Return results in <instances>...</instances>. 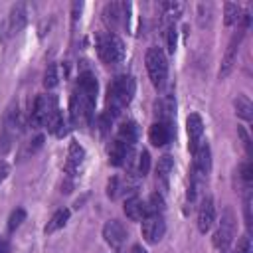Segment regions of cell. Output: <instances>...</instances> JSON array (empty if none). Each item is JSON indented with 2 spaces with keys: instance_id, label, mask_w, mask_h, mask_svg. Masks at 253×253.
Wrapping results in <instances>:
<instances>
[{
  "instance_id": "20",
  "label": "cell",
  "mask_w": 253,
  "mask_h": 253,
  "mask_svg": "<svg viewBox=\"0 0 253 253\" xmlns=\"http://www.w3.org/2000/svg\"><path fill=\"white\" fill-rule=\"evenodd\" d=\"M75 89L81 91V93H85V95H89V97H93V99H97V89H99L97 77H95L91 71L79 73V77H77V87H75Z\"/></svg>"
},
{
  "instance_id": "12",
  "label": "cell",
  "mask_w": 253,
  "mask_h": 253,
  "mask_svg": "<svg viewBox=\"0 0 253 253\" xmlns=\"http://www.w3.org/2000/svg\"><path fill=\"white\" fill-rule=\"evenodd\" d=\"M241 38H243V32H239V34H235V36L231 38V42H229V45H227V49H225L221 67H219V79H223V77H227V75L231 73V69H233L235 61H237V49H239Z\"/></svg>"
},
{
  "instance_id": "21",
  "label": "cell",
  "mask_w": 253,
  "mask_h": 253,
  "mask_svg": "<svg viewBox=\"0 0 253 253\" xmlns=\"http://www.w3.org/2000/svg\"><path fill=\"white\" fill-rule=\"evenodd\" d=\"M138 125L134 123V121H126V123H123L121 126H119V132H117V138L121 140V142H126V144H130V146H134V142L138 140Z\"/></svg>"
},
{
  "instance_id": "15",
  "label": "cell",
  "mask_w": 253,
  "mask_h": 253,
  "mask_svg": "<svg viewBox=\"0 0 253 253\" xmlns=\"http://www.w3.org/2000/svg\"><path fill=\"white\" fill-rule=\"evenodd\" d=\"M172 136H174V126H172V123H162V121H158V123H154V125L150 126V130H148V140H150L154 146H164V144H168V142L172 140Z\"/></svg>"
},
{
  "instance_id": "25",
  "label": "cell",
  "mask_w": 253,
  "mask_h": 253,
  "mask_svg": "<svg viewBox=\"0 0 253 253\" xmlns=\"http://www.w3.org/2000/svg\"><path fill=\"white\" fill-rule=\"evenodd\" d=\"M233 105H235V113L241 119H245V121H251L253 119V105H251V101L245 95H237V99L233 101Z\"/></svg>"
},
{
  "instance_id": "10",
  "label": "cell",
  "mask_w": 253,
  "mask_h": 253,
  "mask_svg": "<svg viewBox=\"0 0 253 253\" xmlns=\"http://www.w3.org/2000/svg\"><path fill=\"white\" fill-rule=\"evenodd\" d=\"M166 223L162 215H146L142 219V237L148 243H158L164 237Z\"/></svg>"
},
{
  "instance_id": "32",
  "label": "cell",
  "mask_w": 253,
  "mask_h": 253,
  "mask_svg": "<svg viewBox=\"0 0 253 253\" xmlns=\"http://www.w3.org/2000/svg\"><path fill=\"white\" fill-rule=\"evenodd\" d=\"M148 170H150V154H148L146 150H142V152H140V156H138L136 172H138V176H146V174H148Z\"/></svg>"
},
{
  "instance_id": "16",
  "label": "cell",
  "mask_w": 253,
  "mask_h": 253,
  "mask_svg": "<svg viewBox=\"0 0 253 253\" xmlns=\"http://www.w3.org/2000/svg\"><path fill=\"white\" fill-rule=\"evenodd\" d=\"M154 115L162 123H172L176 117V99L172 95H164L154 103Z\"/></svg>"
},
{
  "instance_id": "24",
  "label": "cell",
  "mask_w": 253,
  "mask_h": 253,
  "mask_svg": "<svg viewBox=\"0 0 253 253\" xmlns=\"http://www.w3.org/2000/svg\"><path fill=\"white\" fill-rule=\"evenodd\" d=\"M67 219H69V210H67V208H61V210H57V211L49 217V221H47V225L43 227V231H45V233H53V231L61 229V227L67 223Z\"/></svg>"
},
{
  "instance_id": "14",
  "label": "cell",
  "mask_w": 253,
  "mask_h": 253,
  "mask_svg": "<svg viewBox=\"0 0 253 253\" xmlns=\"http://www.w3.org/2000/svg\"><path fill=\"white\" fill-rule=\"evenodd\" d=\"M186 130H188V148L194 152L200 144H202V134H204V123H202V117L198 113H192L188 115L186 119Z\"/></svg>"
},
{
  "instance_id": "34",
  "label": "cell",
  "mask_w": 253,
  "mask_h": 253,
  "mask_svg": "<svg viewBox=\"0 0 253 253\" xmlns=\"http://www.w3.org/2000/svg\"><path fill=\"white\" fill-rule=\"evenodd\" d=\"M166 43H168V51L174 53V49H176V30H174V26H170L166 30Z\"/></svg>"
},
{
  "instance_id": "5",
  "label": "cell",
  "mask_w": 253,
  "mask_h": 253,
  "mask_svg": "<svg viewBox=\"0 0 253 253\" xmlns=\"http://www.w3.org/2000/svg\"><path fill=\"white\" fill-rule=\"evenodd\" d=\"M235 235V213L231 208H225L221 211V219H219V225L213 233V245L219 249V251H227L231 239Z\"/></svg>"
},
{
  "instance_id": "13",
  "label": "cell",
  "mask_w": 253,
  "mask_h": 253,
  "mask_svg": "<svg viewBox=\"0 0 253 253\" xmlns=\"http://www.w3.org/2000/svg\"><path fill=\"white\" fill-rule=\"evenodd\" d=\"M126 235H128L126 233V227L121 221H117V219H111V221H107L103 225V237L113 247H121L126 241Z\"/></svg>"
},
{
  "instance_id": "22",
  "label": "cell",
  "mask_w": 253,
  "mask_h": 253,
  "mask_svg": "<svg viewBox=\"0 0 253 253\" xmlns=\"http://www.w3.org/2000/svg\"><path fill=\"white\" fill-rule=\"evenodd\" d=\"M174 170V160L172 156L164 154L158 158V164H156V180L162 184V186H168V180H170V174Z\"/></svg>"
},
{
  "instance_id": "30",
  "label": "cell",
  "mask_w": 253,
  "mask_h": 253,
  "mask_svg": "<svg viewBox=\"0 0 253 253\" xmlns=\"http://www.w3.org/2000/svg\"><path fill=\"white\" fill-rule=\"evenodd\" d=\"M182 10H184V4L182 2H162V12L168 18H174L176 20L182 14Z\"/></svg>"
},
{
  "instance_id": "3",
  "label": "cell",
  "mask_w": 253,
  "mask_h": 253,
  "mask_svg": "<svg viewBox=\"0 0 253 253\" xmlns=\"http://www.w3.org/2000/svg\"><path fill=\"white\" fill-rule=\"evenodd\" d=\"M95 101L97 99H93V97L75 89V93L69 99V119L75 126L91 125V121L95 117Z\"/></svg>"
},
{
  "instance_id": "35",
  "label": "cell",
  "mask_w": 253,
  "mask_h": 253,
  "mask_svg": "<svg viewBox=\"0 0 253 253\" xmlns=\"http://www.w3.org/2000/svg\"><path fill=\"white\" fill-rule=\"evenodd\" d=\"M237 132H239V136H241V140H243V144H245V148H247V154L251 156V138H249L247 130H245L243 126H239V128H237Z\"/></svg>"
},
{
  "instance_id": "19",
  "label": "cell",
  "mask_w": 253,
  "mask_h": 253,
  "mask_svg": "<svg viewBox=\"0 0 253 253\" xmlns=\"http://www.w3.org/2000/svg\"><path fill=\"white\" fill-rule=\"evenodd\" d=\"M26 20H28L26 6L24 4H16L12 8V12H10V18H8V30H10V34H18L26 26Z\"/></svg>"
},
{
  "instance_id": "7",
  "label": "cell",
  "mask_w": 253,
  "mask_h": 253,
  "mask_svg": "<svg viewBox=\"0 0 253 253\" xmlns=\"http://www.w3.org/2000/svg\"><path fill=\"white\" fill-rule=\"evenodd\" d=\"M128 18H130V4L128 2H109L103 8V20L113 30H117L121 26H128Z\"/></svg>"
},
{
  "instance_id": "11",
  "label": "cell",
  "mask_w": 253,
  "mask_h": 253,
  "mask_svg": "<svg viewBox=\"0 0 253 253\" xmlns=\"http://www.w3.org/2000/svg\"><path fill=\"white\" fill-rule=\"evenodd\" d=\"M215 221V206H213V200L211 196H204L202 204H200V210H198V229L202 233L210 231L211 225Z\"/></svg>"
},
{
  "instance_id": "23",
  "label": "cell",
  "mask_w": 253,
  "mask_h": 253,
  "mask_svg": "<svg viewBox=\"0 0 253 253\" xmlns=\"http://www.w3.org/2000/svg\"><path fill=\"white\" fill-rule=\"evenodd\" d=\"M45 126H47V130H49L51 134H55V136H63V134H67V130H69V128H67V123H65V119H63V115L59 113V109L49 115V119L45 121Z\"/></svg>"
},
{
  "instance_id": "31",
  "label": "cell",
  "mask_w": 253,
  "mask_h": 253,
  "mask_svg": "<svg viewBox=\"0 0 253 253\" xmlns=\"http://www.w3.org/2000/svg\"><path fill=\"white\" fill-rule=\"evenodd\" d=\"M239 174H241V180H243V190H251V182H253V166H251L249 162L241 164Z\"/></svg>"
},
{
  "instance_id": "17",
  "label": "cell",
  "mask_w": 253,
  "mask_h": 253,
  "mask_svg": "<svg viewBox=\"0 0 253 253\" xmlns=\"http://www.w3.org/2000/svg\"><path fill=\"white\" fill-rule=\"evenodd\" d=\"M83 160H85V148L79 144V142H71L69 144V152H67V164H65V170L73 176L77 170H79V166L83 164Z\"/></svg>"
},
{
  "instance_id": "2",
  "label": "cell",
  "mask_w": 253,
  "mask_h": 253,
  "mask_svg": "<svg viewBox=\"0 0 253 253\" xmlns=\"http://www.w3.org/2000/svg\"><path fill=\"white\" fill-rule=\"evenodd\" d=\"M97 53L103 63L117 65L125 59V42L113 32L99 34L97 36Z\"/></svg>"
},
{
  "instance_id": "8",
  "label": "cell",
  "mask_w": 253,
  "mask_h": 253,
  "mask_svg": "<svg viewBox=\"0 0 253 253\" xmlns=\"http://www.w3.org/2000/svg\"><path fill=\"white\" fill-rule=\"evenodd\" d=\"M138 188V180L132 178V174H126V176H113L107 184V196L111 200H117L125 194H132L134 190Z\"/></svg>"
},
{
  "instance_id": "28",
  "label": "cell",
  "mask_w": 253,
  "mask_h": 253,
  "mask_svg": "<svg viewBox=\"0 0 253 253\" xmlns=\"http://www.w3.org/2000/svg\"><path fill=\"white\" fill-rule=\"evenodd\" d=\"M59 83V71H57V65L55 63H49L45 73H43V85L47 89H53L55 85Z\"/></svg>"
},
{
  "instance_id": "33",
  "label": "cell",
  "mask_w": 253,
  "mask_h": 253,
  "mask_svg": "<svg viewBox=\"0 0 253 253\" xmlns=\"http://www.w3.org/2000/svg\"><path fill=\"white\" fill-rule=\"evenodd\" d=\"M251 251H253V247H251V237H249V233H245V235L239 237V241H237L233 253H251Z\"/></svg>"
},
{
  "instance_id": "4",
  "label": "cell",
  "mask_w": 253,
  "mask_h": 253,
  "mask_svg": "<svg viewBox=\"0 0 253 253\" xmlns=\"http://www.w3.org/2000/svg\"><path fill=\"white\" fill-rule=\"evenodd\" d=\"M144 61H146V71H148L152 85L156 89H162L168 79V59H166L164 51L160 47H150L146 51Z\"/></svg>"
},
{
  "instance_id": "38",
  "label": "cell",
  "mask_w": 253,
  "mask_h": 253,
  "mask_svg": "<svg viewBox=\"0 0 253 253\" xmlns=\"http://www.w3.org/2000/svg\"><path fill=\"white\" fill-rule=\"evenodd\" d=\"M132 253H146V251H144L140 245H134V247H132Z\"/></svg>"
},
{
  "instance_id": "6",
  "label": "cell",
  "mask_w": 253,
  "mask_h": 253,
  "mask_svg": "<svg viewBox=\"0 0 253 253\" xmlns=\"http://www.w3.org/2000/svg\"><path fill=\"white\" fill-rule=\"evenodd\" d=\"M55 111H57V99H55V95H40L34 101V107H32V115H30L32 126H45V121Z\"/></svg>"
},
{
  "instance_id": "36",
  "label": "cell",
  "mask_w": 253,
  "mask_h": 253,
  "mask_svg": "<svg viewBox=\"0 0 253 253\" xmlns=\"http://www.w3.org/2000/svg\"><path fill=\"white\" fill-rule=\"evenodd\" d=\"M8 172H10V166H8V162H4V160H0V182L8 176Z\"/></svg>"
},
{
  "instance_id": "18",
  "label": "cell",
  "mask_w": 253,
  "mask_h": 253,
  "mask_svg": "<svg viewBox=\"0 0 253 253\" xmlns=\"http://www.w3.org/2000/svg\"><path fill=\"white\" fill-rule=\"evenodd\" d=\"M125 215L132 221H140L146 217V202H142L138 196H130L125 202Z\"/></svg>"
},
{
  "instance_id": "1",
  "label": "cell",
  "mask_w": 253,
  "mask_h": 253,
  "mask_svg": "<svg viewBox=\"0 0 253 253\" xmlns=\"http://www.w3.org/2000/svg\"><path fill=\"white\" fill-rule=\"evenodd\" d=\"M136 91V81L130 75H117L107 89V115L115 119L125 107L130 105Z\"/></svg>"
},
{
  "instance_id": "9",
  "label": "cell",
  "mask_w": 253,
  "mask_h": 253,
  "mask_svg": "<svg viewBox=\"0 0 253 253\" xmlns=\"http://www.w3.org/2000/svg\"><path fill=\"white\" fill-rule=\"evenodd\" d=\"M109 162L113 166H125V164H130L132 162V156H134V146L126 144V142H121L119 138H115L111 144H109Z\"/></svg>"
},
{
  "instance_id": "27",
  "label": "cell",
  "mask_w": 253,
  "mask_h": 253,
  "mask_svg": "<svg viewBox=\"0 0 253 253\" xmlns=\"http://www.w3.org/2000/svg\"><path fill=\"white\" fill-rule=\"evenodd\" d=\"M223 20H225V24L227 26H231V24H235L239 18H241V8L237 6V4H233V2H225V6H223Z\"/></svg>"
},
{
  "instance_id": "37",
  "label": "cell",
  "mask_w": 253,
  "mask_h": 253,
  "mask_svg": "<svg viewBox=\"0 0 253 253\" xmlns=\"http://www.w3.org/2000/svg\"><path fill=\"white\" fill-rule=\"evenodd\" d=\"M0 253H10V241L8 239H0Z\"/></svg>"
},
{
  "instance_id": "29",
  "label": "cell",
  "mask_w": 253,
  "mask_h": 253,
  "mask_svg": "<svg viewBox=\"0 0 253 253\" xmlns=\"http://www.w3.org/2000/svg\"><path fill=\"white\" fill-rule=\"evenodd\" d=\"M24 219H26V210L24 208H16L8 217V231H16L22 225Z\"/></svg>"
},
{
  "instance_id": "26",
  "label": "cell",
  "mask_w": 253,
  "mask_h": 253,
  "mask_svg": "<svg viewBox=\"0 0 253 253\" xmlns=\"http://www.w3.org/2000/svg\"><path fill=\"white\" fill-rule=\"evenodd\" d=\"M162 211H164V198L158 192H154L146 202V215H162Z\"/></svg>"
}]
</instances>
